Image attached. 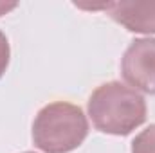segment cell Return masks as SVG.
<instances>
[{"instance_id":"1","label":"cell","mask_w":155,"mask_h":153,"mask_svg":"<svg viewBox=\"0 0 155 153\" xmlns=\"http://www.w3.org/2000/svg\"><path fill=\"white\" fill-rule=\"evenodd\" d=\"M146 101L132 86L108 81L88 99V117L94 128L108 135H128L146 121Z\"/></svg>"},{"instance_id":"2","label":"cell","mask_w":155,"mask_h":153,"mask_svg":"<svg viewBox=\"0 0 155 153\" xmlns=\"http://www.w3.org/2000/svg\"><path fill=\"white\" fill-rule=\"evenodd\" d=\"M87 135V115L67 101L43 106L33 122V142L43 153H71L83 144Z\"/></svg>"},{"instance_id":"3","label":"cell","mask_w":155,"mask_h":153,"mask_svg":"<svg viewBox=\"0 0 155 153\" xmlns=\"http://www.w3.org/2000/svg\"><path fill=\"white\" fill-rule=\"evenodd\" d=\"M121 74L128 86L155 96V38L134 40L123 54Z\"/></svg>"},{"instance_id":"4","label":"cell","mask_w":155,"mask_h":153,"mask_svg":"<svg viewBox=\"0 0 155 153\" xmlns=\"http://www.w3.org/2000/svg\"><path fill=\"white\" fill-rule=\"evenodd\" d=\"M107 11L130 33L155 34V2H110Z\"/></svg>"},{"instance_id":"5","label":"cell","mask_w":155,"mask_h":153,"mask_svg":"<svg viewBox=\"0 0 155 153\" xmlns=\"http://www.w3.org/2000/svg\"><path fill=\"white\" fill-rule=\"evenodd\" d=\"M132 153H155V124H150L134 139Z\"/></svg>"},{"instance_id":"6","label":"cell","mask_w":155,"mask_h":153,"mask_svg":"<svg viewBox=\"0 0 155 153\" xmlns=\"http://www.w3.org/2000/svg\"><path fill=\"white\" fill-rule=\"evenodd\" d=\"M9 60H11V49H9V41L7 36L0 31V79L5 74L7 67H9Z\"/></svg>"},{"instance_id":"7","label":"cell","mask_w":155,"mask_h":153,"mask_svg":"<svg viewBox=\"0 0 155 153\" xmlns=\"http://www.w3.org/2000/svg\"><path fill=\"white\" fill-rule=\"evenodd\" d=\"M15 7H16V4H4V2H0V16L5 15V13L11 11V9H15Z\"/></svg>"},{"instance_id":"8","label":"cell","mask_w":155,"mask_h":153,"mask_svg":"<svg viewBox=\"0 0 155 153\" xmlns=\"http://www.w3.org/2000/svg\"><path fill=\"white\" fill-rule=\"evenodd\" d=\"M25 153H33V151H25Z\"/></svg>"}]
</instances>
